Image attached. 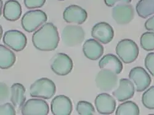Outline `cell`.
I'll list each match as a JSON object with an SVG mask.
<instances>
[{
	"instance_id": "cell-1",
	"label": "cell",
	"mask_w": 154,
	"mask_h": 115,
	"mask_svg": "<svg viewBox=\"0 0 154 115\" xmlns=\"http://www.w3.org/2000/svg\"><path fill=\"white\" fill-rule=\"evenodd\" d=\"M60 37L57 27L51 22L45 23L32 35L33 46L38 50L49 52L56 50Z\"/></svg>"
},
{
	"instance_id": "cell-2",
	"label": "cell",
	"mask_w": 154,
	"mask_h": 115,
	"mask_svg": "<svg viewBox=\"0 0 154 115\" xmlns=\"http://www.w3.org/2000/svg\"><path fill=\"white\" fill-rule=\"evenodd\" d=\"M56 92V87L53 81L46 78H40L30 87V95L32 97L49 100Z\"/></svg>"
},
{
	"instance_id": "cell-3",
	"label": "cell",
	"mask_w": 154,
	"mask_h": 115,
	"mask_svg": "<svg viewBox=\"0 0 154 115\" xmlns=\"http://www.w3.org/2000/svg\"><path fill=\"white\" fill-rule=\"evenodd\" d=\"M47 20V14L42 10H31L22 16L21 25L25 31L31 33L41 27Z\"/></svg>"
},
{
	"instance_id": "cell-4",
	"label": "cell",
	"mask_w": 154,
	"mask_h": 115,
	"mask_svg": "<svg viewBox=\"0 0 154 115\" xmlns=\"http://www.w3.org/2000/svg\"><path fill=\"white\" fill-rule=\"evenodd\" d=\"M116 53L125 64L133 62L137 58L139 49L136 43L131 39H122L117 45Z\"/></svg>"
},
{
	"instance_id": "cell-5",
	"label": "cell",
	"mask_w": 154,
	"mask_h": 115,
	"mask_svg": "<svg viewBox=\"0 0 154 115\" xmlns=\"http://www.w3.org/2000/svg\"><path fill=\"white\" fill-rule=\"evenodd\" d=\"M85 37V32L79 25H69L63 28L61 39L63 43L69 47H75L81 45Z\"/></svg>"
},
{
	"instance_id": "cell-6",
	"label": "cell",
	"mask_w": 154,
	"mask_h": 115,
	"mask_svg": "<svg viewBox=\"0 0 154 115\" xmlns=\"http://www.w3.org/2000/svg\"><path fill=\"white\" fill-rule=\"evenodd\" d=\"M95 82L100 91L110 92L117 87L118 76L111 70L101 69L96 75Z\"/></svg>"
},
{
	"instance_id": "cell-7",
	"label": "cell",
	"mask_w": 154,
	"mask_h": 115,
	"mask_svg": "<svg viewBox=\"0 0 154 115\" xmlns=\"http://www.w3.org/2000/svg\"><path fill=\"white\" fill-rule=\"evenodd\" d=\"M5 45L16 52L23 50L27 43L26 35L17 30H9L6 31L3 38Z\"/></svg>"
},
{
	"instance_id": "cell-8",
	"label": "cell",
	"mask_w": 154,
	"mask_h": 115,
	"mask_svg": "<svg viewBox=\"0 0 154 115\" xmlns=\"http://www.w3.org/2000/svg\"><path fill=\"white\" fill-rule=\"evenodd\" d=\"M129 78L134 85L137 92H141L147 89L150 83L151 78L149 73L143 67H134L131 69Z\"/></svg>"
},
{
	"instance_id": "cell-9",
	"label": "cell",
	"mask_w": 154,
	"mask_h": 115,
	"mask_svg": "<svg viewBox=\"0 0 154 115\" xmlns=\"http://www.w3.org/2000/svg\"><path fill=\"white\" fill-rule=\"evenodd\" d=\"M51 68L58 75H66L70 74L72 70L73 61L67 54L59 53L52 59Z\"/></svg>"
},
{
	"instance_id": "cell-10",
	"label": "cell",
	"mask_w": 154,
	"mask_h": 115,
	"mask_svg": "<svg viewBox=\"0 0 154 115\" xmlns=\"http://www.w3.org/2000/svg\"><path fill=\"white\" fill-rule=\"evenodd\" d=\"M49 111L47 102L39 98L28 100L21 108L23 115H47Z\"/></svg>"
},
{
	"instance_id": "cell-11",
	"label": "cell",
	"mask_w": 154,
	"mask_h": 115,
	"mask_svg": "<svg viewBox=\"0 0 154 115\" xmlns=\"http://www.w3.org/2000/svg\"><path fill=\"white\" fill-rule=\"evenodd\" d=\"M113 19L119 25H126L134 17V9L130 4H120L115 6L112 11Z\"/></svg>"
},
{
	"instance_id": "cell-12",
	"label": "cell",
	"mask_w": 154,
	"mask_h": 115,
	"mask_svg": "<svg viewBox=\"0 0 154 115\" xmlns=\"http://www.w3.org/2000/svg\"><path fill=\"white\" fill-rule=\"evenodd\" d=\"M91 36L100 43L106 45L113 40L114 30L109 24L101 22L94 25L91 30Z\"/></svg>"
},
{
	"instance_id": "cell-13",
	"label": "cell",
	"mask_w": 154,
	"mask_h": 115,
	"mask_svg": "<svg viewBox=\"0 0 154 115\" xmlns=\"http://www.w3.org/2000/svg\"><path fill=\"white\" fill-rule=\"evenodd\" d=\"M88 18L87 12L82 7L72 5L67 7L63 12V18L66 22L81 25L83 24Z\"/></svg>"
},
{
	"instance_id": "cell-14",
	"label": "cell",
	"mask_w": 154,
	"mask_h": 115,
	"mask_svg": "<svg viewBox=\"0 0 154 115\" xmlns=\"http://www.w3.org/2000/svg\"><path fill=\"white\" fill-rule=\"evenodd\" d=\"M94 104L99 114L106 115L113 113L117 105L115 99L107 93L99 94L94 100Z\"/></svg>"
},
{
	"instance_id": "cell-15",
	"label": "cell",
	"mask_w": 154,
	"mask_h": 115,
	"mask_svg": "<svg viewBox=\"0 0 154 115\" xmlns=\"http://www.w3.org/2000/svg\"><path fill=\"white\" fill-rule=\"evenodd\" d=\"M72 109V102L66 95L56 96L51 101V111L54 115H70Z\"/></svg>"
},
{
	"instance_id": "cell-16",
	"label": "cell",
	"mask_w": 154,
	"mask_h": 115,
	"mask_svg": "<svg viewBox=\"0 0 154 115\" xmlns=\"http://www.w3.org/2000/svg\"><path fill=\"white\" fill-rule=\"evenodd\" d=\"M135 87L130 79L122 78L120 79L119 85L112 92L113 96L119 101H124L133 97Z\"/></svg>"
},
{
	"instance_id": "cell-17",
	"label": "cell",
	"mask_w": 154,
	"mask_h": 115,
	"mask_svg": "<svg viewBox=\"0 0 154 115\" xmlns=\"http://www.w3.org/2000/svg\"><path fill=\"white\" fill-rule=\"evenodd\" d=\"M83 52L88 59L96 61L103 55L104 46L94 38H90L86 40L84 43Z\"/></svg>"
},
{
	"instance_id": "cell-18",
	"label": "cell",
	"mask_w": 154,
	"mask_h": 115,
	"mask_svg": "<svg viewBox=\"0 0 154 115\" xmlns=\"http://www.w3.org/2000/svg\"><path fill=\"white\" fill-rule=\"evenodd\" d=\"M101 69H109L116 74H120L123 70V64L120 59L113 54H107L99 61Z\"/></svg>"
},
{
	"instance_id": "cell-19",
	"label": "cell",
	"mask_w": 154,
	"mask_h": 115,
	"mask_svg": "<svg viewBox=\"0 0 154 115\" xmlns=\"http://www.w3.org/2000/svg\"><path fill=\"white\" fill-rule=\"evenodd\" d=\"M22 7L16 0H8L3 8V14L4 18L9 21H16L22 15Z\"/></svg>"
},
{
	"instance_id": "cell-20",
	"label": "cell",
	"mask_w": 154,
	"mask_h": 115,
	"mask_svg": "<svg viewBox=\"0 0 154 115\" xmlns=\"http://www.w3.org/2000/svg\"><path fill=\"white\" fill-rule=\"evenodd\" d=\"M10 100L17 109L22 108L25 103V88L20 83H15L11 87Z\"/></svg>"
},
{
	"instance_id": "cell-21",
	"label": "cell",
	"mask_w": 154,
	"mask_h": 115,
	"mask_svg": "<svg viewBox=\"0 0 154 115\" xmlns=\"http://www.w3.org/2000/svg\"><path fill=\"white\" fill-rule=\"evenodd\" d=\"M16 56L14 52L3 45H0V68L8 69L14 65Z\"/></svg>"
},
{
	"instance_id": "cell-22",
	"label": "cell",
	"mask_w": 154,
	"mask_h": 115,
	"mask_svg": "<svg viewBox=\"0 0 154 115\" xmlns=\"http://www.w3.org/2000/svg\"><path fill=\"white\" fill-rule=\"evenodd\" d=\"M136 10L139 16L143 19L154 15V0H139Z\"/></svg>"
},
{
	"instance_id": "cell-23",
	"label": "cell",
	"mask_w": 154,
	"mask_h": 115,
	"mask_svg": "<svg viewBox=\"0 0 154 115\" xmlns=\"http://www.w3.org/2000/svg\"><path fill=\"white\" fill-rule=\"evenodd\" d=\"M139 107L132 101H127L120 104L115 111L116 115H139Z\"/></svg>"
},
{
	"instance_id": "cell-24",
	"label": "cell",
	"mask_w": 154,
	"mask_h": 115,
	"mask_svg": "<svg viewBox=\"0 0 154 115\" xmlns=\"http://www.w3.org/2000/svg\"><path fill=\"white\" fill-rule=\"evenodd\" d=\"M140 46L146 51L154 50V32H147L142 34L140 39Z\"/></svg>"
},
{
	"instance_id": "cell-25",
	"label": "cell",
	"mask_w": 154,
	"mask_h": 115,
	"mask_svg": "<svg viewBox=\"0 0 154 115\" xmlns=\"http://www.w3.org/2000/svg\"><path fill=\"white\" fill-rule=\"evenodd\" d=\"M76 110L80 115H93L96 112L94 106L86 101H79L76 104Z\"/></svg>"
},
{
	"instance_id": "cell-26",
	"label": "cell",
	"mask_w": 154,
	"mask_h": 115,
	"mask_svg": "<svg viewBox=\"0 0 154 115\" xmlns=\"http://www.w3.org/2000/svg\"><path fill=\"white\" fill-rule=\"evenodd\" d=\"M142 103L146 108L154 110V85L149 87L143 94Z\"/></svg>"
},
{
	"instance_id": "cell-27",
	"label": "cell",
	"mask_w": 154,
	"mask_h": 115,
	"mask_svg": "<svg viewBox=\"0 0 154 115\" xmlns=\"http://www.w3.org/2000/svg\"><path fill=\"white\" fill-rule=\"evenodd\" d=\"M15 107L13 104L10 103H6L0 107V114L1 115H15L16 111Z\"/></svg>"
},
{
	"instance_id": "cell-28",
	"label": "cell",
	"mask_w": 154,
	"mask_h": 115,
	"mask_svg": "<svg viewBox=\"0 0 154 115\" xmlns=\"http://www.w3.org/2000/svg\"><path fill=\"white\" fill-rule=\"evenodd\" d=\"M144 64L149 73L154 76V52L149 53L147 55L145 58Z\"/></svg>"
},
{
	"instance_id": "cell-29",
	"label": "cell",
	"mask_w": 154,
	"mask_h": 115,
	"mask_svg": "<svg viewBox=\"0 0 154 115\" xmlns=\"http://www.w3.org/2000/svg\"><path fill=\"white\" fill-rule=\"evenodd\" d=\"M46 0H23L24 5L28 9L40 8L45 5Z\"/></svg>"
},
{
	"instance_id": "cell-30",
	"label": "cell",
	"mask_w": 154,
	"mask_h": 115,
	"mask_svg": "<svg viewBox=\"0 0 154 115\" xmlns=\"http://www.w3.org/2000/svg\"><path fill=\"white\" fill-rule=\"evenodd\" d=\"M132 0H104L105 4L108 7H114L120 4H130Z\"/></svg>"
},
{
	"instance_id": "cell-31",
	"label": "cell",
	"mask_w": 154,
	"mask_h": 115,
	"mask_svg": "<svg viewBox=\"0 0 154 115\" xmlns=\"http://www.w3.org/2000/svg\"><path fill=\"white\" fill-rule=\"evenodd\" d=\"M9 95V90L8 87L3 82L1 83V101H3L7 100Z\"/></svg>"
},
{
	"instance_id": "cell-32",
	"label": "cell",
	"mask_w": 154,
	"mask_h": 115,
	"mask_svg": "<svg viewBox=\"0 0 154 115\" xmlns=\"http://www.w3.org/2000/svg\"><path fill=\"white\" fill-rule=\"evenodd\" d=\"M144 27L146 30L154 32V15L146 21Z\"/></svg>"
},
{
	"instance_id": "cell-33",
	"label": "cell",
	"mask_w": 154,
	"mask_h": 115,
	"mask_svg": "<svg viewBox=\"0 0 154 115\" xmlns=\"http://www.w3.org/2000/svg\"><path fill=\"white\" fill-rule=\"evenodd\" d=\"M59 1H65V0H59Z\"/></svg>"
}]
</instances>
